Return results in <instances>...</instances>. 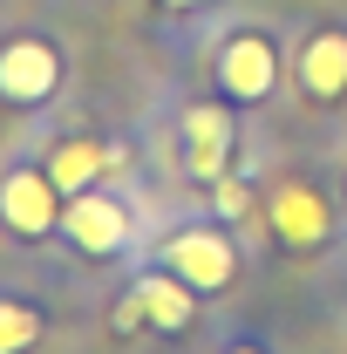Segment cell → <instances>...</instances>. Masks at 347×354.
I'll return each mask as SVG.
<instances>
[{
    "label": "cell",
    "instance_id": "obj_5",
    "mask_svg": "<svg viewBox=\"0 0 347 354\" xmlns=\"http://www.w3.org/2000/svg\"><path fill=\"white\" fill-rule=\"evenodd\" d=\"M272 75H279V62H272V48L259 35H232L225 41V55H218V88L232 102H259L265 88H272Z\"/></svg>",
    "mask_w": 347,
    "mask_h": 354
},
{
    "label": "cell",
    "instance_id": "obj_2",
    "mask_svg": "<svg viewBox=\"0 0 347 354\" xmlns=\"http://www.w3.org/2000/svg\"><path fill=\"white\" fill-rule=\"evenodd\" d=\"M0 225H7L14 239H48V232H62V191H55L48 164H14V171H0Z\"/></svg>",
    "mask_w": 347,
    "mask_h": 354
},
{
    "label": "cell",
    "instance_id": "obj_8",
    "mask_svg": "<svg viewBox=\"0 0 347 354\" xmlns=\"http://www.w3.org/2000/svg\"><path fill=\"white\" fill-rule=\"evenodd\" d=\"M136 300H143V320L164 327V334H184L191 327V286L177 272H143L136 279Z\"/></svg>",
    "mask_w": 347,
    "mask_h": 354
},
{
    "label": "cell",
    "instance_id": "obj_7",
    "mask_svg": "<svg viewBox=\"0 0 347 354\" xmlns=\"http://www.w3.org/2000/svg\"><path fill=\"white\" fill-rule=\"evenodd\" d=\"M116 164H123V157H109V150H102V143H88V136H68V143H55V150H48V177H55V191H62V198H75V191H88V184H102Z\"/></svg>",
    "mask_w": 347,
    "mask_h": 354
},
{
    "label": "cell",
    "instance_id": "obj_1",
    "mask_svg": "<svg viewBox=\"0 0 347 354\" xmlns=\"http://www.w3.org/2000/svg\"><path fill=\"white\" fill-rule=\"evenodd\" d=\"M55 88H62V48L48 35H7L0 41V102L41 109Z\"/></svg>",
    "mask_w": 347,
    "mask_h": 354
},
{
    "label": "cell",
    "instance_id": "obj_10",
    "mask_svg": "<svg viewBox=\"0 0 347 354\" xmlns=\"http://www.w3.org/2000/svg\"><path fill=\"white\" fill-rule=\"evenodd\" d=\"M272 225H279V239L286 245H313V239H327V205L313 198V191H279L272 198Z\"/></svg>",
    "mask_w": 347,
    "mask_h": 354
},
{
    "label": "cell",
    "instance_id": "obj_4",
    "mask_svg": "<svg viewBox=\"0 0 347 354\" xmlns=\"http://www.w3.org/2000/svg\"><path fill=\"white\" fill-rule=\"evenodd\" d=\"M157 266L177 272L191 293H218L225 279H232V245H225V232H205V225H191V232H171L164 245H157Z\"/></svg>",
    "mask_w": 347,
    "mask_h": 354
},
{
    "label": "cell",
    "instance_id": "obj_6",
    "mask_svg": "<svg viewBox=\"0 0 347 354\" xmlns=\"http://www.w3.org/2000/svg\"><path fill=\"white\" fill-rule=\"evenodd\" d=\"M184 157H191V177H205V184L225 177V157H232V116H225L218 102L184 109Z\"/></svg>",
    "mask_w": 347,
    "mask_h": 354
},
{
    "label": "cell",
    "instance_id": "obj_9",
    "mask_svg": "<svg viewBox=\"0 0 347 354\" xmlns=\"http://www.w3.org/2000/svg\"><path fill=\"white\" fill-rule=\"evenodd\" d=\"M300 82H306V95H341L347 88V35H313L306 41Z\"/></svg>",
    "mask_w": 347,
    "mask_h": 354
},
{
    "label": "cell",
    "instance_id": "obj_13",
    "mask_svg": "<svg viewBox=\"0 0 347 354\" xmlns=\"http://www.w3.org/2000/svg\"><path fill=\"white\" fill-rule=\"evenodd\" d=\"M164 7H205V0H164Z\"/></svg>",
    "mask_w": 347,
    "mask_h": 354
},
{
    "label": "cell",
    "instance_id": "obj_11",
    "mask_svg": "<svg viewBox=\"0 0 347 354\" xmlns=\"http://www.w3.org/2000/svg\"><path fill=\"white\" fill-rule=\"evenodd\" d=\"M41 334H48V320H41V307H35V300L0 293V354H28Z\"/></svg>",
    "mask_w": 347,
    "mask_h": 354
},
{
    "label": "cell",
    "instance_id": "obj_12",
    "mask_svg": "<svg viewBox=\"0 0 347 354\" xmlns=\"http://www.w3.org/2000/svg\"><path fill=\"white\" fill-rule=\"evenodd\" d=\"M212 205H218V212H225V218H238V212L252 205V191H245L238 177H218V184H212Z\"/></svg>",
    "mask_w": 347,
    "mask_h": 354
},
{
    "label": "cell",
    "instance_id": "obj_3",
    "mask_svg": "<svg viewBox=\"0 0 347 354\" xmlns=\"http://www.w3.org/2000/svg\"><path fill=\"white\" fill-rule=\"evenodd\" d=\"M62 239L88 252V259H109V252H123L130 245V212H123V198H109V191H75V198H62Z\"/></svg>",
    "mask_w": 347,
    "mask_h": 354
},
{
    "label": "cell",
    "instance_id": "obj_14",
    "mask_svg": "<svg viewBox=\"0 0 347 354\" xmlns=\"http://www.w3.org/2000/svg\"><path fill=\"white\" fill-rule=\"evenodd\" d=\"M232 354H259V348H232Z\"/></svg>",
    "mask_w": 347,
    "mask_h": 354
}]
</instances>
